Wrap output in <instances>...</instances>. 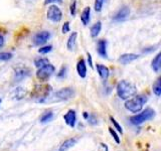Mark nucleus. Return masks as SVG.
Here are the masks:
<instances>
[{
    "mask_svg": "<svg viewBox=\"0 0 161 151\" xmlns=\"http://www.w3.org/2000/svg\"><path fill=\"white\" fill-rule=\"evenodd\" d=\"M53 118V113L52 111H47V112H44L42 117H40V123H47L49 121H52Z\"/></svg>",
    "mask_w": 161,
    "mask_h": 151,
    "instance_id": "obj_24",
    "label": "nucleus"
},
{
    "mask_svg": "<svg viewBox=\"0 0 161 151\" xmlns=\"http://www.w3.org/2000/svg\"><path fill=\"white\" fill-rule=\"evenodd\" d=\"M106 2V0H95L94 2V9L96 12H101L103 9V5Z\"/></svg>",
    "mask_w": 161,
    "mask_h": 151,
    "instance_id": "obj_25",
    "label": "nucleus"
},
{
    "mask_svg": "<svg viewBox=\"0 0 161 151\" xmlns=\"http://www.w3.org/2000/svg\"><path fill=\"white\" fill-rule=\"evenodd\" d=\"M49 64V59L47 58H43V57H38V58H35L34 59V65L36 67L37 69L44 67Z\"/></svg>",
    "mask_w": 161,
    "mask_h": 151,
    "instance_id": "obj_21",
    "label": "nucleus"
},
{
    "mask_svg": "<svg viewBox=\"0 0 161 151\" xmlns=\"http://www.w3.org/2000/svg\"><path fill=\"white\" fill-rule=\"evenodd\" d=\"M5 43V33L1 31L0 29V48H2Z\"/></svg>",
    "mask_w": 161,
    "mask_h": 151,
    "instance_id": "obj_35",
    "label": "nucleus"
},
{
    "mask_svg": "<svg viewBox=\"0 0 161 151\" xmlns=\"http://www.w3.org/2000/svg\"><path fill=\"white\" fill-rule=\"evenodd\" d=\"M55 72V68L54 65H53L52 64H48L44 67H42L37 70L36 72V78L40 81V82H47V81L50 78L53 73Z\"/></svg>",
    "mask_w": 161,
    "mask_h": 151,
    "instance_id": "obj_5",
    "label": "nucleus"
},
{
    "mask_svg": "<svg viewBox=\"0 0 161 151\" xmlns=\"http://www.w3.org/2000/svg\"><path fill=\"white\" fill-rule=\"evenodd\" d=\"M109 132H110L111 136L113 137V139L115 140V142L117 143V144H120V143H121V138L119 137V135H118V133H117V131H116L114 128L110 127V128H109Z\"/></svg>",
    "mask_w": 161,
    "mask_h": 151,
    "instance_id": "obj_27",
    "label": "nucleus"
},
{
    "mask_svg": "<svg viewBox=\"0 0 161 151\" xmlns=\"http://www.w3.org/2000/svg\"><path fill=\"white\" fill-rule=\"evenodd\" d=\"M53 88L48 84H40L34 86L31 92V99L35 100L38 103H44L47 99L49 97Z\"/></svg>",
    "mask_w": 161,
    "mask_h": 151,
    "instance_id": "obj_3",
    "label": "nucleus"
},
{
    "mask_svg": "<svg viewBox=\"0 0 161 151\" xmlns=\"http://www.w3.org/2000/svg\"><path fill=\"white\" fill-rule=\"evenodd\" d=\"M155 117V111L151 108H146L143 111H140L138 114H135L132 117H130V122L133 125H141L149 120H152Z\"/></svg>",
    "mask_w": 161,
    "mask_h": 151,
    "instance_id": "obj_4",
    "label": "nucleus"
},
{
    "mask_svg": "<svg viewBox=\"0 0 161 151\" xmlns=\"http://www.w3.org/2000/svg\"><path fill=\"white\" fill-rule=\"evenodd\" d=\"M47 17L52 22L58 23L63 19V12L57 4L50 5L47 11Z\"/></svg>",
    "mask_w": 161,
    "mask_h": 151,
    "instance_id": "obj_6",
    "label": "nucleus"
},
{
    "mask_svg": "<svg viewBox=\"0 0 161 151\" xmlns=\"http://www.w3.org/2000/svg\"><path fill=\"white\" fill-rule=\"evenodd\" d=\"M49 38H50V32L47 31V30H43V31H39V32L34 34V36L32 38V42H33L34 45L42 47V45H43L47 42V40Z\"/></svg>",
    "mask_w": 161,
    "mask_h": 151,
    "instance_id": "obj_8",
    "label": "nucleus"
},
{
    "mask_svg": "<svg viewBox=\"0 0 161 151\" xmlns=\"http://www.w3.org/2000/svg\"><path fill=\"white\" fill-rule=\"evenodd\" d=\"M101 29H102V22H101V21H97L96 23H94L92 25V27H91V29H90L91 36H92L93 38H96L100 34Z\"/></svg>",
    "mask_w": 161,
    "mask_h": 151,
    "instance_id": "obj_20",
    "label": "nucleus"
},
{
    "mask_svg": "<svg viewBox=\"0 0 161 151\" xmlns=\"http://www.w3.org/2000/svg\"><path fill=\"white\" fill-rule=\"evenodd\" d=\"M138 58H139V55L136 53H124L122 55H120V58L118 59V62L122 64H128L130 63L134 62V60L137 59Z\"/></svg>",
    "mask_w": 161,
    "mask_h": 151,
    "instance_id": "obj_13",
    "label": "nucleus"
},
{
    "mask_svg": "<svg viewBox=\"0 0 161 151\" xmlns=\"http://www.w3.org/2000/svg\"><path fill=\"white\" fill-rule=\"evenodd\" d=\"M151 68L155 73H159L161 69V53H158L151 62Z\"/></svg>",
    "mask_w": 161,
    "mask_h": 151,
    "instance_id": "obj_19",
    "label": "nucleus"
},
{
    "mask_svg": "<svg viewBox=\"0 0 161 151\" xmlns=\"http://www.w3.org/2000/svg\"><path fill=\"white\" fill-rule=\"evenodd\" d=\"M0 105H1V99H0Z\"/></svg>",
    "mask_w": 161,
    "mask_h": 151,
    "instance_id": "obj_39",
    "label": "nucleus"
},
{
    "mask_svg": "<svg viewBox=\"0 0 161 151\" xmlns=\"http://www.w3.org/2000/svg\"><path fill=\"white\" fill-rule=\"evenodd\" d=\"M60 4L63 3V0H44V4L47 5V4Z\"/></svg>",
    "mask_w": 161,
    "mask_h": 151,
    "instance_id": "obj_34",
    "label": "nucleus"
},
{
    "mask_svg": "<svg viewBox=\"0 0 161 151\" xmlns=\"http://www.w3.org/2000/svg\"><path fill=\"white\" fill-rule=\"evenodd\" d=\"M78 142V138H69L68 140H65L64 142L62 143V145L59 146L58 151H68L69 148L74 147V146L77 144Z\"/></svg>",
    "mask_w": 161,
    "mask_h": 151,
    "instance_id": "obj_17",
    "label": "nucleus"
},
{
    "mask_svg": "<svg viewBox=\"0 0 161 151\" xmlns=\"http://www.w3.org/2000/svg\"><path fill=\"white\" fill-rule=\"evenodd\" d=\"M53 50V45H42V47L39 48L38 49V53H42V54H47L48 53H50Z\"/></svg>",
    "mask_w": 161,
    "mask_h": 151,
    "instance_id": "obj_28",
    "label": "nucleus"
},
{
    "mask_svg": "<svg viewBox=\"0 0 161 151\" xmlns=\"http://www.w3.org/2000/svg\"><path fill=\"white\" fill-rule=\"evenodd\" d=\"M30 76V70L28 68H17L14 70V80L15 82H21L24 79Z\"/></svg>",
    "mask_w": 161,
    "mask_h": 151,
    "instance_id": "obj_10",
    "label": "nucleus"
},
{
    "mask_svg": "<svg viewBox=\"0 0 161 151\" xmlns=\"http://www.w3.org/2000/svg\"><path fill=\"white\" fill-rule=\"evenodd\" d=\"M152 91L156 97H160V95H161V80H160V78H158L155 81V83L152 86Z\"/></svg>",
    "mask_w": 161,
    "mask_h": 151,
    "instance_id": "obj_23",
    "label": "nucleus"
},
{
    "mask_svg": "<svg viewBox=\"0 0 161 151\" xmlns=\"http://www.w3.org/2000/svg\"><path fill=\"white\" fill-rule=\"evenodd\" d=\"M67 70H68L67 67H62V68H60V70H58L57 77L58 79H64L65 76H67Z\"/></svg>",
    "mask_w": 161,
    "mask_h": 151,
    "instance_id": "obj_31",
    "label": "nucleus"
},
{
    "mask_svg": "<svg viewBox=\"0 0 161 151\" xmlns=\"http://www.w3.org/2000/svg\"><path fill=\"white\" fill-rule=\"evenodd\" d=\"M101 145H102V146H103V147H104V148L106 149V151H109V150H108V147H107V145H106V144L102 143V144H101Z\"/></svg>",
    "mask_w": 161,
    "mask_h": 151,
    "instance_id": "obj_38",
    "label": "nucleus"
},
{
    "mask_svg": "<svg viewBox=\"0 0 161 151\" xmlns=\"http://www.w3.org/2000/svg\"><path fill=\"white\" fill-rule=\"evenodd\" d=\"M148 98L144 95H134L133 97L125 101V108L131 113H139L142 111L144 105L147 103Z\"/></svg>",
    "mask_w": 161,
    "mask_h": 151,
    "instance_id": "obj_2",
    "label": "nucleus"
},
{
    "mask_svg": "<svg viewBox=\"0 0 161 151\" xmlns=\"http://www.w3.org/2000/svg\"><path fill=\"white\" fill-rule=\"evenodd\" d=\"M70 30V27H69V21H65L64 24H63V26H62V32L64 34L65 33H68L69 31Z\"/></svg>",
    "mask_w": 161,
    "mask_h": 151,
    "instance_id": "obj_33",
    "label": "nucleus"
},
{
    "mask_svg": "<svg viewBox=\"0 0 161 151\" xmlns=\"http://www.w3.org/2000/svg\"><path fill=\"white\" fill-rule=\"evenodd\" d=\"M69 11H70V15H72L73 17L77 15V1H75V0H74V1L72 2V4H70Z\"/></svg>",
    "mask_w": 161,
    "mask_h": 151,
    "instance_id": "obj_30",
    "label": "nucleus"
},
{
    "mask_svg": "<svg viewBox=\"0 0 161 151\" xmlns=\"http://www.w3.org/2000/svg\"><path fill=\"white\" fill-rule=\"evenodd\" d=\"M97 52L99 55L103 59L108 58V53H107V42L105 39H100L97 44Z\"/></svg>",
    "mask_w": 161,
    "mask_h": 151,
    "instance_id": "obj_12",
    "label": "nucleus"
},
{
    "mask_svg": "<svg viewBox=\"0 0 161 151\" xmlns=\"http://www.w3.org/2000/svg\"><path fill=\"white\" fill-rule=\"evenodd\" d=\"M12 57H13V54L11 53H8V52H0V60L6 62V60L11 59Z\"/></svg>",
    "mask_w": 161,
    "mask_h": 151,
    "instance_id": "obj_29",
    "label": "nucleus"
},
{
    "mask_svg": "<svg viewBox=\"0 0 161 151\" xmlns=\"http://www.w3.org/2000/svg\"><path fill=\"white\" fill-rule=\"evenodd\" d=\"M110 121H111V123L113 124V126H114V129L117 131V132H119V133H121V134H123V128H122V126H121L117 121H116V119L115 118H113L112 116L110 117Z\"/></svg>",
    "mask_w": 161,
    "mask_h": 151,
    "instance_id": "obj_26",
    "label": "nucleus"
},
{
    "mask_svg": "<svg viewBox=\"0 0 161 151\" xmlns=\"http://www.w3.org/2000/svg\"><path fill=\"white\" fill-rule=\"evenodd\" d=\"M88 64H89V67H90L91 69H93V68H94L92 55H91V53H88Z\"/></svg>",
    "mask_w": 161,
    "mask_h": 151,
    "instance_id": "obj_36",
    "label": "nucleus"
},
{
    "mask_svg": "<svg viewBox=\"0 0 161 151\" xmlns=\"http://www.w3.org/2000/svg\"><path fill=\"white\" fill-rule=\"evenodd\" d=\"M96 70L100 76V78L104 80V81H107L109 76H110V70L108 67H106L104 64H96Z\"/></svg>",
    "mask_w": 161,
    "mask_h": 151,
    "instance_id": "obj_14",
    "label": "nucleus"
},
{
    "mask_svg": "<svg viewBox=\"0 0 161 151\" xmlns=\"http://www.w3.org/2000/svg\"><path fill=\"white\" fill-rule=\"evenodd\" d=\"M77 72L80 78L85 79L87 77V64H86L84 59H79V62L77 64Z\"/></svg>",
    "mask_w": 161,
    "mask_h": 151,
    "instance_id": "obj_15",
    "label": "nucleus"
},
{
    "mask_svg": "<svg viewBox=\"0 0 161 151\" xmlns=\"http://www.w3.org/2000/svg\"><path fill=\"white\" fill-rule=\"evenodd\" d=\"M130 8L128 6H123L121 7L117 12H116V14L114 15L113 17V20L116 22H121V21H124V20H126L130 15Z\"/></svg>",
    "mask_w": 161,
    "mask_h": 151,
    "instance_id": "obj_9",
    "label": "nucleus"
},
{
    "mask_svg": "<svg viewBox=\"0 0 161 151\" xmlns=\"http://www.w3.org/2000/svg\"><path fill=\"white\" fill-rule=\"evenodd\" d=\"M83 117H84V119L87 120L88 117H89V113H88V112H84V113H83Z\"/></svg>",
    "mask_w": 161,
    "mask_h": 151,
    "instance_id": "obj_37",
    "label": "nucleus"
},
{
    "mask_svg": "<svg viewBox=\"0 0 161 151\" xmlns=\"http://www.w3.org/2000/svg\"><path fill=\"white\" fill-rule=\"evenodd\" d=\"M91 20V8L89 6L85 7L84 10L80 13V21L84 25H88Z\"/></svg>",
    "mask_w": 161,
    "mask_h": 151,
    "instance_id": "obj_18",
    "label": "nucleus"
},
{
    "mask_svg": "<svg viewBox=\"0 0 161 151\" xmlns=\"http://www.w3.org/2000/svg\"><path fill=\"white\" fill-rule=\"evenodd\" d=\"M116 92H117L118 97L121 100H128L131 97H133L134 95L137 93V88L136 86L132 83L128 82L126 80H122L117 84V87H116Z\"/></svg>",
    "mask_w": 161,
    "mask_h": 151,
    "instance_id": "obj_1",
    "label": "nucleus"
},
{
    "mask_svg": "<svg viewBox=\"0 0 161 151\" xmlns=\"http://www.w3.org/2000/svg\"><path fill=\"white\" fill-rule=\"evenodd\" d=\"M88 122L91 124V125H96L98 124V119L97 117L94 115V114H89V117H88Z\"/></svg>",
    "mask_w": 161,
    "mask_h": 151,
    "instance_id": "obj_32",
    "label": "nucleus"
},
{
    "mask_svg": "<svg viewBox=\"0 0 161 151\" xmlns=\"http://www.w3.org/2000/svg\"><path fill=\"white\" fill-rule=\"evenodd\" d=\"M64 120L68 126H69L70 128H74L75 126V123H77V113H75V111L69 110L64 115Z\"/></svg>",
    "mask_w": 161,
    "mask_h": 151,
    "instance_id": "obj_11",
    "label": "nucleus"
},
{
    "mask_svg": "<svg viewBox=\"0 0 161 151\" xmlns=\"http://www.w3.org/2000/svg\"><path fill=\"white\" fill-rule=\"evenodd\" d=\"M75 96V91L73 88H63L58 90L57 93H54L53 99L54 101H65Z\"/></svg>",
    "mask_w": 161,
    "mask_h": 151,
    "instance_id": "obj_7",
    "label": "nucleus"
},
{
    "mask_svg": "<svg viewBox=\"0 0 161 151\" xmlns=\"http://www.w3.org/2000/svg\"><path fill=\"white\" fill-rule=\"evenodd\" d=\"M25 95H26V91L21 87H18V88L15 89L13 91V94H12L13 98L16 99V100H21L22 98L25 97Z\"/></svg>",
    "mask_w": 161,
    "mask_h": 151,
    "instance_id": "obj_22",
    "label": "nucleus"
},
{
    "mask_svg": "<svg viewBox=\"0 0 161 151\" xmlns=\"http://www.w3.org/2000/svg\"><path fill=\"white\" fill-rule=\"evenodd\" d=\"M77 37H78V33L75 31H73V33L69 35L67 42V48L69 52H74L77 48Z\"/></svg>",
    "mask_w": 161,
    "mask_h": 151,
    "instance_id": "obj_16",
    "label": "nucleus"
}]
</instances>
